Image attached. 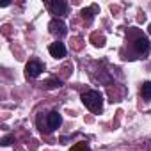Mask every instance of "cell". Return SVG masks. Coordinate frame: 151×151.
Segmentation results:
<instances>
[{"label": "cell", "mask_w": 151, "mask_h": 151, "mask_svg": "<svg viewBox=\"0 0 151 151\" xmlns=\"http://www.w3.org/2000/svg\"><path fill=\"white\" fill-rule=\"evenodd\" d=\"M41 71H43V64L37 62V60H30V62L25 66V75H27V77H30V78L39 77Z\"/></svg>", "instance_id": "2"}, {"label": "cell", "mask_w": 151, "mask_h": 151, "mask_svg": "<svg viewBox=\"0 0 151 151\" xmlns=\"http://www.w3.org/2000/svg\"><path fill=\"white\" fill-rule=\"evenodd\" d=\"M93 41H94V45H96V46H103V45H105V37H103V36H100V37H98V34H94V36H93Z\"/></svg>", "instance_id": "11"}, {"label": "cell", "mask_w": 151, "mask_h": 151, "mask_svg": "<svg viewBox=\"0 0 151 151\" xmlns=\"http://www.w3.org/2000/svg\"><path fill=\"white\" fill-rule=\"evenodd\" d=\"M133 48H135L139 53H146V52L149 50V41H147L146 37H137V39L133 41Z\"/></svg>", "instance_id": "7"}, {"label": "cell", "mask_w": 151, "mask_h": 151, "mask_svg": "<svg viewBox=\"0 0 151 151\" xmlns=\"http://www.w3.org/2000/svg\"><path fill=\"white\" fill-rule=\"evenodd\" d=\"M48 27H50V32L55 34V36H64V34L68 32V30H66V25H64L60 20H52Z\"/></svg>", "instance_id": "5"}, {"label": "cell", "mask_w": 151, "mask_h": 151, "mask_svg": "<svg viewBox=\"0 0 151 151\" xmlns=\"http://www.w3.org/2000/svg\"><path fill=\"white\" fill-rule=\"evenodd\" d=\"M48 7L57 16H64L66 11H68V4L66 2H60V0H57V2H48Z\"/></svg>", "instance_id": "4"}, {"label": "cell", "mask_w": 151, "mask_h": 151, "mask_svg": "<svg viewBox=\"0 0 151 151\" xmlns=\"http://www.w3.org/2000/svg\"><path fill=\"white\" fill-rule=\"evenodd\" d=\"M48 52H50V55L53 57V59H62V57H66V46L62 45V43H52L50 46H48Z\"/></svg>", "instance_id": "3"}, {"label": "cell", "mask_w": 151, "mask_h": 151, "mask_svg": "<svg viewBox=\"0 0 151 151\" xmlns=\"http://www.w3.org/2000/svg\"><path fill=\"white\" fill-rule=\"evenodd\" d=\"M46 87H48V89H55V87H60V82H59V80H50V82L46 84Z\"/></svg>", "instance_id": "13"}, {"label": "cell", "mask_w": 151, "mask_h": 151, "mask_svg": "<svg viewBox=\"0 0 151 151\" xmlns=\"http://www.w3.org/2000/svg\"><path fill=\"white\" fill-rule=\"evenodd\" d=\"M140 94H142L144 100H151V82L142 84V87H140Z\"/></svg>", "instance_id": "8"}, {"label": "cell", "mask_w": 151, "mask_h": 151, "mask_svg": "<svg viewBox=\"0 0 151 151\" xmlns=\"http://www.w3.org/2000/svg\"><path fill=\"white\" fill-rule=\"evenodd\" d=\"M82 101H84V105L91 112H100L101 110V105H103V96L98 91H87L82 96Z\"/></svg>", "instance_id": "1"}, {"label": "cell", "mask_w": 151, "mask_h": 151, "mask_svg": "<svg viewBox=\"0 0 151 151\" xmlns=\"http://www.w3.org/2000/svg\"><path fill=\"white\" fill-rule=\"evenodd\" d=\"M13 140H14V137H13V135H7V137L2 139V142H0V144H2V146H9Z\"/></svg>", "instance_id": "12"}, {"label": "cell", "mask_w": 151, "mask_h": 151, "mask_svg": "<svg viewBox=\"0 0 151 151\" xmlns=\"http://www.w3.org/2000/svg\"><path fill=\"white\" fill-rule=\"evenodd\" d=\"M69 151H91V149H89V146L86 142H78V144H75Z\"/></svg>", "instance_id": "9"}, {"label": "cell", "mask_w": 151, "mask_h": 151, "mask_svg": "<svg viewBox=\"0 0 151 151\" xmlns=\"http://www.w3.org/2000/svg\"><path fill=\"white\" fill-rule=\"evenodd\" d=\"M94 11H96V6H93V7H89V9H84V11H82V14H84V18L93 20V16H94L93 13H94Z\"/></svg>", "instance_id": "10"}, {"label": "cell", "mask_w": 151, "mask_h": 151, "mask_svg": "<svg viewBox=\"0 0 151 151\" xmlns=\"http://www.w3.org/2000/svg\"><path fill=\"white\" fill-rule=\"evenodd\" d=\"M149 32H151V25H149Z\"/></svg>", "instance_id": "14"}, {"label": "cell", "mask_w": 151, "mask_h": 151, "mask_svg": "<svg viewBox=\"0 0 151 151\" xmlns=\"http://www.w3.org/2000/svg\"><path fill=\"white\" fill-rule=\"evenodd\" d=\"M60 123H62V117H60V114L59 112H50L48 114V132H52V130H55V128H59L60 126Z\"/></svg>", "instance_id": "6"}]
</instances>
